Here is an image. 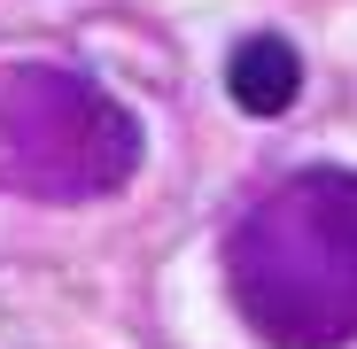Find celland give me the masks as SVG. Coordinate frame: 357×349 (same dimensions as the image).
<instances>
[{"instance_id":"6da1fadb","label":"cell","mask_w":357,"mask_h":349,"mask_svg":"<svg viewBox=\"0 0 357 349\" xmlns=\"http://www.w3.org/2000/svg\"><path fill=\"white\" fill-rule=\"evenodd\" d=\"M225 295L272 349L357 341V171L311 163L225 225Z\"/></svg>"},{"instance_id":"3957f363","label":"cell","mask_w":357,"mask_h":349,"mask_svg":"<svg viewBox=\"0 0 357 349\" xmlns=\"http://www.w3.org/2000/svg\"><path fill=\"white\" fill-rule=\"evenodd\" d=\"M225 93L241 101L249 116H280V109H295V93H303V63H295V47L272 39V31L241 39V47H233V63H225Z\"/></svg>"},{"instance_id":"7a4b0ae2","label":"cell","mask_w":357,"mask_h":349,"mask_svg":"<svg viewBox=\"0 0 357 349\" xmlns=\"http://www.w3.org/2000/svg\"><path fill=\"white\" fill-rule=\"evenodd\" d=\"M140 171V116L63 63H0V194L101 202Z\"/></svg>"}]
</instances>
